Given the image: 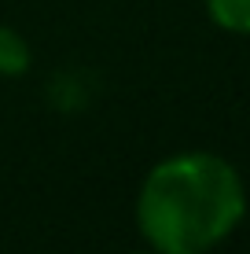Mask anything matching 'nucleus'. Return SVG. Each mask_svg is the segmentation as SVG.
<instances>
[{
    "label": "nucleus",
    "mask_w": 250,
    "mask_h": 254,
    "mask_svg": "<svg viewBox=\"0 0 250 254\" xmlns=\"http://www.w3.org/2000/svg\"><path fill=\"white\" fill-rule=\"evenodd\" d=\"M210 19L228 33H250V0H206Z\"/></svg>",
    "instance_id": "nucleus-3"
},
{
    "label": "nucleus",
    "mask_w": 250,
    "mask_h": 254,
    "mask_svg": "<svg viewBox=\"0 0 250 254\" xmlns=\"http://www.w3.org/2000/svg\"><path fill=\"white\" fill-rule=\"evenodd\" d=\"M26 70H30V45L11 26H0V77H19Z\"/></svg>",
    "instance_id": "nucleus-2"
},
{
    "label": "nucleus",
    "mask_w": 250,
    "mask_h": 254,
    "mask_svg": "<svg viewBox=\"0 0 250 254\" xmlns=\"http://www.w3.org/2000/svg\"><path fill=\"white\" fill-rule=\"evenodd\" d=\"M247 188L236 166L210 151L162 159L136 199V225L154 254H206L236 232Z\"/></svg>",
    "instance_id": "nucleus-1"
}]
</instances>
